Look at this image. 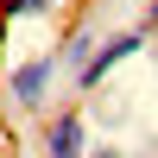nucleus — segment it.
<instances>
[{"mask_svg": "<svg viewBox=\"0 0 158 158\" xmlns=\"http://www.w3.org/2000/svg\"><path fill=\"white\" fill-rule=\"evenodd\" d=\"M63 82H70V70L57 63V44H51V51H38V57H19L6 76H0V95H6L13 114L44 120V114H51V95H57Z\"/></svg>", "mask_w": 158, "mask_h": 158, "instance_id": "f257e3e1", "label": "nucleus"}, {"mask_svg": "<svg viewBox=\"0 0 158 158\" xmlns=\"http://www.w3.org/2000/svg\"><path fill=\"white\" fill-rule=\"evenodd\" d=\"M146 51H152V32H146V25H120V32H101V38H95V51H89V63L70 76V89H76V95H95V89L108 82L120 63L146 57Z\"/></svg>", "mask_w": 158, "mask_h": 158, "instance_id": "f03ea898", "label": "nucleus"}, {"mask_svg": "<svg viewBox=\"0 0 158 158\" xmlns=\"http://www.w3.org/2000/svg\"><path fill=\"white\" fill-rule=\"evenodd\" d=\"M38 158H89V114L82 108H51L38 120Z\"/></svg>", "mask_w": 158, "mask_h": 158, "instance_id": "7ed1b4c3", "label": "nucleus"}, {"mask_svg": "<svg viewBox=\"0 0 158 158\" xmlns=\"http://www.w3.org/2000/svg\"><path fill=\"white\" fill-rule=\"evenodd\" d=\"M95 38H101V32H95V25H89V19H82V25H70V32L57 38V63H63V70L76 76V70H82V63H89V51H95Z\"/></svg>", "mask_w": 158, "mask_h": 158, "instance_id": "20e7f679", "label": "nucleus"}, {"mask_svg": "<svg viewBox=\"0 0 158 158\" xmlns=\"http://www.w3.org/2000/svg\"><path fill=\"white\" fill-rule=\"evenodd\" d=\"M63 13V0H6V25H19V19H57Z\"/></svg>", "mask_w": 158, "mask_h": 158, "instance_id": "39448f33", "label": "nucleus"}, {"mask_svg": "<svg viewBox=\"0 0 158 158\" xmlns=\"http://www.w3.org/2000/svg\"><path fill=\"white\" fill-rule=\"evenodd\" d=\"M89 158H133L127 146H89Z\"/></svg>", "mask_w": 158, "mask_h": 158, "instance_id": "423d86ee", "label": "nucleus"}, {"mask_svg": "<svg viewBox=\"0 0 158 158\" xmlns=\"http://www.w3.org/2000/svg\"><path fill=\"white\" fill-rule=\"evenodd\" d=\"M139 25H146V32H158V0H146V13H139Z\"/></svg>", "mask_w": 158, "mask_h": 158, "instance_id": "0eeeda50", "label": "nucleus"}, {"mask_svg": "<svg viewBox=\"0 0 158 158\" xmlns=\"http://www.w3.org/2000/svg\"><path fill=\"white\" fill-rule=\"evenodd\" d=\"M133 158H158V133H152V139H139V152H133Z\"/></svg>", "mask_w": 158, "mask_h": 158, "instance_id": "6e6552de", "label": "nucleus"}, {"mask_svg": "<svg viewBox=\"0 0 158 158\" xmlns=\"http://www.w3.org/2000/svg\"><path fill=\"white\" fill-rule=\"evenodd\" d=\"M0 25H6V0H0Z\"/></svg>", "mask_w": 158, "mask_h": 158, "instance_id": "1a4fd4ad", "label": "nucleus"}]
</instances>
